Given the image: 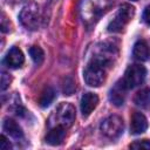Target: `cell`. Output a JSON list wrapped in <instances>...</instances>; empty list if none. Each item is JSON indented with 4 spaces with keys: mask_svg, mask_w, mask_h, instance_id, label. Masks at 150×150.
<instances>
[{
    "mask_svg": "<svg viewBox=\"0 0 150 150\" xmlns=\"http://www.w3.org/2000/svg\"><path fill=\"white\" fill-rule=\"evenodd\" d=\"M98 103V96L94 93H86L81 98V112L83 117H88Z\"/></svg>",
    "mask_w": 150,
    "mask_h": 150,
    "instance_id": "cell-9",
    "label": "cell"
},
{
    "mask_svg": "<svg viewBox=\"0 0 150 150\" xmlns=\"http://www.w3.org/2000/svg\"><path fill=\"white\" fill-rule=\"evenodd\" d=\"M25 62V56L23 53L21 52V49H19L18 47H12L6 56H5V63L9 67V68H19Z\"/></svg>",
    "mask_w": 150,
    "mask_h": 150,
    "instance_id": "cell-8",
    "label": "cell"
},
{
    "mask_svg": "<svg viewBox=\"0 0 150 150\" xmlns=\"http://www.w3.org/2000/svg\"><path fill=\"white\" fill-rule=\"evenodd\" d=\"M29 55L35 64H41L45 60V52L39 46H32L29 48Z\"/></svg>",
    "mask_w": 150,
    "mask_h": 150,
    "instance_id": "cell-16",
    "label": "cell"
},
{
    "mask_svg": "<svg viewBox=\"0 0 150 150\" xmlns=\"http://www.w3.org/2000/svg\"><path fill=\"white\" fill-rule=\"evenodd\" d=\"M19 19L21 21V23L30 30H34L38 28L39 26V21H40V14H39V7L35 4H29L26 5L19 15Z\"/></svg>",
    "mask_w": 150,
    "mask_h": 150,
    "instance_id": "cell-6",
    "label": "cell"
},
{
    "mask_svg": "<svg viewBox=\"0 0 150 150\" xmlns=\"http://www.w3.org/2000/svg\"><path fill=\"white\" fill-rule=\"evenodd\" d=\"M2 129L4 131L9 135L11 137L13 138H21L23 136V132H22V129L20 128V125L12 118H5L4 120V123H2Z\"/></svg>",
    "mask_w": 150,
    "mask_h": 150,
    "instance_id": "cell-13",
    "label": "cell"
},
{
    "mask_svg": "<svg viewBox=\"0 0 150 150\" xmlns=\"http://www.w3.org/2000/svg\"><path fill=\"white\" fill-rule=\"evenodd\" d=\"M102 134L109 138H117L122 135L124 129L123 120L117 115H111L104 118L100 125Z\"/></svg>",
    "mask_w": 150,
    "mask_h": 150,
    "instance_id": "cell-5",
    "label": "cell"
},
{
    "mask_svg": "<svg viewBox=\"0 0 150 150\" xmlns=\"http://www.w3.org/2000/svg\"><path fill=\"white\" fill-rule=\"evenodd\" d=\"M143 20H144V22H145L146 25L150 26V5L146 6L145 9H144V13H143Z\"/></svg>",
    "mask_w": 150,
    "mask_h": 150,
    "instance_id": "cell-21",
    "label": "cell"
},
{
    "mask_svg": "<svg viewBox=\"0 0 150 150\" xmlns=\"http://www.w3.org/2000/svg\"><path fill=\"white\" fill-rule=\"evenodd\" d=\"M148 129V120L142 112H134L130 121V132L139 135Z\"/></svg>",
    "mask_w": 150,
    "mask_h": 150,
    "instance_id": "cell-10",
    "label": "cell"
},
{
    "mask_svg": "<svg viewBox=\"0 0 150 150\" xmlns=\"http://www.w3.org/2000/svg\"><path fill=\"white\" fill-rule=\"evenodd\" d=\"M75 90V83L74 81L70 79V77H67L66 79V82L63 84V93L66 95H71Z\"/></svg>",
    "mask_w": 150,
    "mask_h": 150,
    "instance_id": "cell-18",
    "label": "cell"
},
{
    "mask_svg": "<svg viewBox=\"0 0 150 150\" xmlns=\"http://www.w3.org/2000/svg\"><path fill=\"white\" fill-rule=\"evenodd\" d=\"M52 120L55 122V125L63 127L64 129H68L73 125L75 121V108L73 104L68 102H62L56 108L54 115L52 116Z\"/></svg>",
    "mask_w": 150,
    "mask_h": 150,
    "instance_id": "cell-3",
    "label": "cell"
},
{
    "mask_svg": "<svg viewBox=\"0 0 150 150\" xmlns=\"http://www.w3.org/2000/svg\"><path fill=\"white\" fill-rule=\"evenodd\" d=\"M132 55L138 61H146L150 56V49L144 40H138L132 48Z\"/></svg>",
    "mask_w": 150,
    "mask_h": 150,
    "instance_id": "cell-12",
    "label": "cell"
},
{
    "mask_svg": "<svg viewBox=\"0 0 150 150\" xmlns=\"http://www.w3.org/2000/svg\"><path fill=\"white\" fill-rule=\"evenodd\" d=\"M103 63L93 59L83 71L84 82L89 87H100L103 84L107 77V70Z\"/></svg>",
    "mask_w": 150,
    "mask_h": 150,
    "instance_id": "cell-1",
    "label": "cell"
},
{
    "mask_svg": "<svg viewBox=\"0 0 150 150\" xmlns=\"http://www.w3.org/2000/svg\"><path fill=\"white\" fill-rule=\"evenodd\" d=\"M0 148L2 150H9V148H11V144L7 141V138L5 137V135H1V137H0Z\"/></svg>",
    "mask_w": 150,
    "mask_h": 150,
    "instance_id": "cell-20",
    "label": "cell"
},
{
    "mask_svg": "<svg viewBox=\"0 0 150 150\" xmlns=\"http://www.w3.org/2000/svg\"><path fill=\"white\" fill-rule=\"evenodd\" d=\"M131 1H137V0H131Z\"/></svg>",
    "mask_w": 150,
    "mask_h": 150,
    "instance_id": "cell-22",
    "label": "cell"
},
{
    "mask_svg": "<svg viewBox=\"0 0 150 150\" xmlns=\"http://www.w3.org/2000/svg\"><path fill=\"white\" fill-rule=\"evenodd\" d=\"M134 103L142 109H148L150 107V88H144L137 91L134 97Z\"/></svg>",
    "mask_w": 150,
    "mask_h": 150,
    "instance_id": "cell-14",
    "label": "cell"
},
{
    "mask_svg": "<svg viewBox=\"0 0 150 150\" xmlns=\"http://www.w3.org/2000/svg\"><path fill=\"white\" fill-rule=\"evenodd\" d=\"M146 77V69L142 64H131L127 68L123 77V82L128 89L141 86Z\"/></svg>",
    "mask_w": 150,
    "mask_h": 150,
    "instance_id": "cell-4",
    "label": "cell"
},
{
    "mask_svg": "<svg viewBox=\"0 0 150 150\" xmlns=\"http://www.w3.org/2000/svg\"><path fill=\"white\" fill-rule=\"evenodd\" d=\"M134 14H135V8L129 4H123L118 8L114 19L109 22L108 30L112 32V33L121 32L130 22V20L134 18Z\"/></svg>",
    "mask_w": 150,
    "mask_h": 150,
    "instance_id": "cell-2",
    "label": "cell"
},
{
    "mask_svg": "<svg viewBox=\"0 0 150 150\" xmlns=\"http://www.w3.org/2000/svg\"><path fill=\"white\" fill-rule=\"evenodd\" d=\"M66 136V129L60 125H55L46 135V142L49 145H59L62 143Z\"/></svg>",
    "mask_w": 150,
    "mask_h": 150,
    "instance_id": "cell-11",
    "label": "cell"
},
{
    "mask_svg": "<svg viewBox=\"0 0 150 150\" xmlns=\"http://www.w3.org/2000/svg\"><path fill=\"white\" fill-rule=\"evenodd\" d=\"M131 149H144V150H149L150 149V139H142V141H135L134 143L130 144Z\"/></svg>",
    "mask_w": 150,
    "mask_h": 150,
    "instance_id": "cell-17",
    "label": "cell"
},
{
    "mask_svg": "<svg viewBox=\"0 0 150 150\" xmlns=\"http://www.w3.org/2000/svg\"><path fill=\"white\" fill-rule=\"evenodd\" d=\"M127 86L124 84L123 80L118 81L115 83V86L110 89V93H109V100L110 102L116 105V107H121L124 101H125V96H127Z\"/></svg>",
    "mask_w": 150,
    "mask_h": 150,
    "instance_id": "cell-7",
    "label": "cell"
},
{
    "mask_svg": "<svg viewBox=\"0 0 150 150\" xmlns=\"http://www.w3.org/2000/svg\"><path fill=\"white\" fill-rule=\"evenodd\" d=\"M11 81H12V79H11L9 74L2 71V73H1V90H2V91L6 90V89L9 87Z\"/></svg>",
    "mask_w": 150,
    "mask_h": 150,
    "instance_id": "cell-19",
    "label": "cell"
},
{
    "mask_svg": "<svg viewBox=\"0 0 150 150\" xmlns=\"http://www.w3.org/2000/svg\"><path fill=\"white\" fill-rule=\"evenodd\" d=\"M55 98V90L52 87H46L39 98V104L42 108H47L48 105H50V103L54 101Z\"/></svg>",
    "mask_w": 150,
    "mask_h": 150,
    "instance_id": "cell-15",
    "label": "cell"
}]
</instances>
